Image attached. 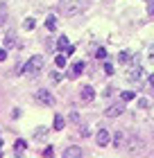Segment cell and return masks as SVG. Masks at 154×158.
<instances>
[{"instance_id":"1","label":"cell","mask_w":154,"mask_h":158,"mask_svg":"<svg viewBox=\"0 0 154 158\" xmlns=\"http://www.w3.org/2000/svg\"><path fill=\"white\" fill-rule=\"evenodd\" d=\"M41 68H43V56L41 54H34V56H30V61H27V63L20 66V73H23V75H36Z\"/></svg>"},{"instance_id":"2","label":"cell","mask_w":154,"mask_h":158,"mask_svg":"<svg viewBox=\"0 0 154 158\" xmlns=\"http://www.w3.org/2000/svg\"><path fill=\"white\" fill-rule=\"evenodd\" d=\"M34 99H36V102H39V104H43V106H55V104H57L55 95H52V93H50V90H43V88L34 93Z\"/></svg>"},{"instance_id":"3","label":"cell","mask_w":154,"mask_h":158,"mask_svg":"<svg viewBox=\"0 0 154 158\" xmlns=\"http://www.w3.org/2000/svg\"><path fill=\"white\" fill-rule=\"evenodd\" d=\"M127 79L129 81H134V84H141L143 79H145V70L141 66H134V68H129V73H127Z\"/></svg>"},{"instance_id":"4","label":"cell","mask_w":154,"mask_h":158,"mask_svg":"<svg viewBox=\"0 0 154 158\" xmlns=\"http://www.w3.org/2000/svg\"><path fill=\"white\" fill-rule=\"evenodd\" d=\"M109 142H111V133H109L107 129H98V133H95V145L98 147H107Z\"/></svg>"},{"instance_id":"5","label":"cell","mask_w":154,"mask_h":158,"mask_svg":"<svg viewBox=\"0 0 154 158\" xmlns=\"http://www.w3.org/2000/svg\"><path fill=\"white\" fill-rule=\"evenodd\" d=\"M93 97H95V90L91 88V86H82V90H79V99H82V102H91Z\"/></svg>"},{"instance_id":"6","label":"cell","mask_w":154,"mask_h":158,"mask_svg":"<svg viewBox=\"0 0 154 158\" xmlns=\"http://www.w3.org/2000/svg\"><path fill=\"white\" fill-rule=\"evenodd\" d=\"M122 111H125V104H113L107 109V118H118V115H122Z\"/></svg>"},{"instance_id":"7","label":"cell","mask_w":154,"mask_h":158,"mask_svg":"<svg viewBox=\"0 0 154 158\" xmlns=\"http://www.w3.org/2000/svg\"><path fill=\"white\" fill-rule=\"evenodd\" d=\"M61 158H82V147H68Z\"/></svg>"},{"instance_id":"8","label":"cell","mask_w":154,"mask_h":158,"mask_svg":"<svg viewBox=\"0 0 154 158\" xmlns=\"http://www.w3.org/2000/svg\"><path fill=\"white\" fill-rule=\"evenodd\" d=\"M25 149H27V142L25 140H16V145H14V156L20 158V154H23Z\"/></svg>"},{"instance_id":"9","label":"cell","mask_w":154,"mask_h":158,"mask_svg":"<svg viewBox=\"0 0 154 158\" xmlns=\"http://www.w3.org/2000/svg\"><path fill=\"white\" fill-rule=\"evenodd\" d=\"M82 73H84V63L82 61H77V63H73V66H70V77H77Z\"/></svg>"},{"instance_id":"10","label":"cell","mask_w":154,"mask_h":158,"mask_svg":"<svg viewBox=\"0 0 154 158\" xmlns=\"http://www.w3.org/2000/svg\"><path fill=\"white\" fill-rule=\"evenodd\" d=\"M122 140H125V133H122V131H116V135L111 138L113 147H122Z\"/></svg>"},{"instance_id":"11","label":"cell","mask_w":154,"mask_h":158,"mask_svg":"<svg viewBox=\"0 0 154 158\" xmlns=\"http://www.w3.org/2000/svg\"><path fill=\"white\" fill-rule=\"evenodd\" d=\"M46 27H48L50 32H55L57 30V16H48L46 18Z\"/></svg>"},{"instance_id":"12","label":"cell","mask_w":154,"mask_h":158,"mask_svg":"<svg viewBox=\"0 0 154 158\" xmlns=\"http://www.w3.org/2000/svg\"><path fill=\"white\" fill-rule=\"evenodd\" d=\"M57 50H66V52L70 50V45H68V41H66V36H61L59 41H57Z\"/></svg>"},{"instance_id":"13","label":"cell","mask_w":154,"mask_h":158,"mask_svg":"<svg viewBox=\"0 0 154 158\" xmlns=\"http://www.w3.org/2000/svg\"><path fill=\"white\" fill-rule=\"evenodd\" d=\"M55 66H57V68H64V66H66V56H64L61 52L55 56Z\"/></svg>"},{"instance_id":"14","label":"cell","mask_w":154,"mask_h":158,"mask_svg":"<svg viewBox=\"0 0 154 158\" xmlns=\"http://www.w3.org/2000/svg\"><path fill=\"white\" fill-rule=\"evenodd\" d=\"M64 124H66V120H64L61 115H55V129H57V131H61Z\"/></svg>"},{"instance_id":"15","label":"cell","mask_w":154,"mask_h":158,"mask_svg":"<svg viewBox=\"0 0 154 158\" xmlns=\"http://www.w3.org/2000/svg\"><path fill=\"white\" fill-rule=\"evenodd\" d=\"M136 97V93H131V90H125L122 93V99H125V102H129V99H134Z\"/></svg>"},{"instance_id":"16","label":"cell","mask_w":154,"mask_h":158,"mask_svg":"<svg viewBox=\"0 0 154 158\" xmlns=\"http://www.w3.org/2000/svg\"><path fill=\"white\" fill-rule=\"evenodd\" d=\"M138 145H141L138 140H129V152H138Z\"/></svg>"},{"instance_id":"17","label":"cell","mask_w":154,"mask_h":158,"mask_svg":"<svg viewBox=\"0 0 154 158\" xmlns=\"http://www.w3.org/2000/svg\"><path fill=\"white\" fill-rule=\"evenodd\" d=\"M50 81H52V84H59V81H61V75H59V73H52V75H50Z\"/></svg>"},{"instance_id":"18","label":"cell","mask_w":154,"mask_h":158,"mask_svg":"<svg viewBox=\"0 0 154 158\" xmlns=\"http://www.w3.org/2000/svg\"><path fill=\"white\" fill-rule=\"evenodd\" d=\"M43 156H46V158H52V156H55V149H52V147H46V149H43Z\"/></svg>"},{"instance_id":"19","label":"cell","mask_w":154,"mask_h":158,"mask_svg":"<svg viewBox=\"0 0 154 158\" xmlns=\"http://www.w3.org/2000/svg\"><path fill=\"white\" fill-rule=\"evenodd\" d=\"M14 43H16V41H14V32H7V48L14 45Z\"/></svg>"},{"instance_id":"20","label":"cell","mask_w":154,"mask_h":158,"mask_svg":"<svg viewBox=\"0 0 154 158\" xmlns=\"http://www.w3.org/2000/svg\"><path fill=\"white\" fill-rule=\"evenodd\" d=\"M46 133H48V131H46V127H39V131L34 133V138H43Z\"/></svg>"},{"instance_id":"21","label":"cell","mask_w":154,"mask_h":158,"mask_svg":"<svg viewBox=\"0 0 154 158\" xmlns=\"http://www.w3.org/2000/svg\"><path fill=\"white\" fill-rule=\"evenodd\" d=\"M25 30H34V18H27L25 20Z\"/></svg>"},{"instance_id":"22","label":"cell","mask_w":154,"mask_h":158,"mask_svg":"<svg viewBox=\"0 0 154 158\" xmlns=\"http://www.w3.org/2000/svg\"><path fill=\"white\" fill-rule=\"evenodd\" d=\"M95 54H98V59H104V56H107V50H104V48H98V52H95Z\"/></svg>"},{"instance_id":"23","label":"cell","mask_w":154,"mask_h":158,"mask_svg":"<svg viewBox=\"0 0 154 158\" xmlns=\"http://www.w3.org/2000/svg\"><path fill=\"white\" fill-rule=\"evenodd\" d=\"M120 61L127 63V61H129V52H120Z\"/></svg>"},{"instance_id":"24","label":"cell","mask_w":154,"mask_h":158,"mask_svg":"<svg viewBox=\"0 0 154 158\" xmlns=\"http://www.w3.org/2000/svg\"><path fill=\"white\" fill-rule=\"evenodd\" d=\"M147 59H150V61H152V63H154V45H152V48H150V50H147Z\"/></svg>"},{"instance_id":"25","label":"cell","mask_w":154,"mask_h":158,"mask_svg":"<svg viewBox=\"0 0 154 158\" xmlns=\"http://www.w3.org/2000/svg\"><path fill=\"white\" fill-rule=\"evenodd\" d=\"M104 73H107V75L113 73V66H111V63H104Z\"/></svg>"},{"instance_id":"26","label":"cell","mask_w":154,"mask_h":158,"mask_svg":"<svg viewBox=\"0 0 154 158\" xmlns=\"http://www.w3.org/2000/svg\"><path fill=\"white\" fill-rule=\"evenodd\" d=\"M7 59V48H0V61Z\"/></svg>"},{"instance_id":"27","label":"cell","mask_w":154,"mask_h":158,"mask_svg":"<svg viewBox=\"0 0 154 158\" xmlns=\"http://www.w3.org/2000/svg\"><path fill=\"white\" fill-rule=\"evenodd\" d=\"M7 14V9H5V5H0V23H2V16Z\"/></svg>"},{"instance_id":"28","label":"cell","mask_w":154,"mask_h":158,"mask_svg":"<svg viewBox=\"0 0 154 158\" xmlns=\"http://www.w3.org/2000/svg\"><path fill=\"white\" fill-rule=\"evenodd\" d=\"M147 14H150V16H154V2H152V5H147Z\"/></svg>"},{"instance_id":"29","label":"cell","mask_w":154,"mask_h":158,"mask_svg":"<svg viewBox=\"0 0 154 158\" xmlns=\"http://www.w3.org/2000/svg\"><path fill=\"white\" fill-rule=\"evenodd\" d=\"M150 86L154 88V75H150Z\"/></svg>"},{"instance_id":"30","label":"cell","mask_w":154,"mask_h":158,"mask_svg":"<svg viewBox=\"0 0 154 158\" xmlns=\"http://www.w3.org/2000/svg\"><path fill=\"white\" fill-rule=\"evenodd\" d=\"M0 147H2V140H0Z\"/></svg>"}]
</instances>
